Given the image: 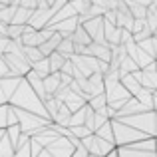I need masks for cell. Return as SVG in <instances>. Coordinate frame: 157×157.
Returning a JSON list of instances; mask_svg holds the SVG:
<instances>
[{"label": "cell", "instance_id": "cell-1", "mask_svg": "<svg viewBox=\"0 0 157 157\" xmlns=\"http://www.w3.org/2000/svg\"><path fill=\"white\" fill-rule=\"evenodd\" d=\"M70 40L74 42V46H84V48H88L90 44H92V38H90V34L86 32L84 26H80V24H78V28L74 30V34L70 36Z\"/></svg>", "mask_w": 157, "mask_h": 157}, {"label": "cell", "instance_id": "cell-2", "mask_svg": "<svg viewBox=\"0 0 157 157\" xmlns=\"http://www.w3.org/2000/svg\"><path fill=\"white\" fill-rule=\"evenodd\" d=\"M44 90L46 94H56L60 90V84H62V76L60 74H50L48 78H44Z\"/></svg>", "mask_w": 157, "mask_h": 157}, {"label": "cell", "instance_id": "cell-3", "mask_svg": "<svg viewBox=\"0 0 157 157\" xmlns=\"http://www.w3.org/2000/svg\"><path fill=\"white\" fill-rule=\"evenodd\" d=\"M66 62H68V60H66L64 56H60L58 52H54L52 56L48 58V64H50V74H60Z\"/></svg>", "mask_w": 157, "mask_h": 157}, {"label": "cell", "instance_id": "cell-4", "mask_svg": "<svg viewBox=\"0 0 157 157\" xmlns=\"http://www.w3.org/2000/svg\"><path fill=\"white\" fill-rule=\"evenodd\" d=\"M10 74V70H8V66H6V62H4V58L0 56V76H8Z\"/></svg>", "mask_w": 157, "mask_h": 157}]
</instances>
